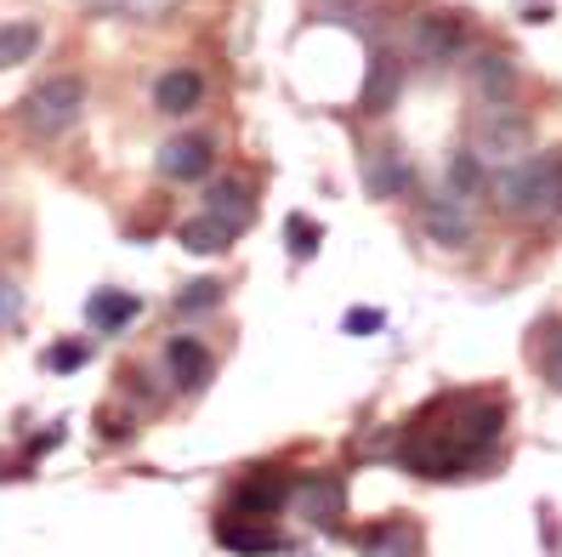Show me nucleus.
Segmentation results:
<instances>
[{
    "label": "nucleus",
    "instance_id": "obj_1",
    "mask_svg": "<svg viewBox=\"0 0 562 557\" xmlns=\"http://www.w3.org/2000/svg\"><path fill=\"white\" fill-rule=\"evenodd\" d=\"M443 404V427L432 415H420L415 438L398 449V467H409L415 478H467L477 461H488L506 438V404L501 399H438Z\"/></svg>",
    "mask_w": 562,
    "mask_h": 557
},
{
    "label": "nucleus",
    "instance_id": "obj_2",
    "mask_svg": "<svg viewBox=\"0 0 562 557\" xmlns=\"http://www.w3.org/2000/svg\"><path fill=\"white\" fill-rule=\"evenodd\" d=\"M488 193L501 216L512 222H546L562 211V154H528L517 166H501L488 177Z\"/></svg>",
    "mask_w": 562,
    "mask_h": 557
},
{
    "label": "nucleus",
    "instance_id": "obj_3",
    "mask_svg": "<svg viewBox=\"0 0 562 557\" xmlns=\"http://www.w3.org/2000/svg\"><path fill=\"white\" fill-rule=\"evenodd\" d=\"M86 114V80L80 75H52L23 97V131L29 137H63Z\"/></svg>",
    "mask_w": 562,
    "mask_h": 557
},
{
    "label": "nucleus",
    "instance_id": "obj_4",
    "mask_svg": "<svg viewBox=\"0 0 562 557\" xmlns=\"http://www.w3.org/2000/svg\"><path fill=\"white\" fill-rule=\"evenodd\" d=\"M528 148H535V120H528L522 109L494 103V109L477 114L472 154L483 159V166H517V159H528Z\"/></svg>",
    "mask_w": 562,
    "mask_h": 557
},
{
    "label": "nucleus",
    "instance_id": "obj_5",
    "mask_svg": "<svg viewBox=\"0 0 562 557\" xmlns=\"http://www.w3.org/2000/svg\"><path fill=\"white\" fill-rule=\"evenodd\" d=\"M415 227L426 234V245H438V250H467L477 239V216L460 193H432V200H420Z\"/></svg>",
    "mask_w": 562,
    "mask_h": 557
},
{
    "label": "nucleus",
    "instance_id": "obj_6",
    "mask_svg": "<svg viewBox=\"0 0 562 557\" xmlns=\"http://www.w3.org/2000/svg\"><path fill=\"white\" fill-rule=\"evenodd\" d=\"M290 495H295V478L290 472H279V467H256L250 478H239L234 483V517H250V523H273L284 506H290Z\"/></svg>",
    "mask_w": 562,
    "mask_h": 557
},
{
    "label": "nucleus",
    "instance_id": "obj_7",
    "mask_svg": "<svg viewBox=\"0 0 562 557\" xmlns=\"http://www.w3.org/2000/svg\"><path fill=\"white\" fill-rule=\"evenodd\" d=\"M409 46L420 63H460V52L472 46V23L454 12H420L409 23Z\"/></svg>",
    "mask_w": 562,
    "mask_h": 557
},
{
    "label": "nucleus",
    "instance_id": "obj_8",
    "mask_svg": "<svg viewBox=\"0 0 562 557\" xmlns=\"http://www.w3.org/2000/svg\"><path fill=\"white\" fill-rule=\"evenodd\" d=\"M363 188H370V200H404L415 193V159L398 143L363 148Z\"/></svg>",
    "mask_w": 562,
    "mask_h": 557
},
{
    "label": "nucleus",
    "instance_id": "obj_9",
    "mask_svg": "<svg viewBox=\"0 0 562 557\" xmlns=\"http://www.w3.org/2000/svg\"><path fill=\"white\" fill-rule=\"evenodd\" d=\"M467 80H472V91L483 97V103L494 109V103H512V97H517L522 69H517V57H512V52H501V46H477L472 63H467Z\"/></svg>",
    "mask_w": 562,
    "mask_h": 557
},
{
    "label": "nucleus",
    "instance_id": "obj_10",
    "mask_svg": "<svg viewBox=\"0 0 562 557\" xmlns=\"http://www.w3.org/2000/svg\"><path fill=\"white\" fill-rule=\"evenodd\" d=\"M295 506H302L313 530H336L347 512V483L336 472H307V478H295Z\"/></svg>",
    "mask_w": 562,
    "mask_h": 557
},
{
    "label": "nucleus",
    "instance_id": "obj_11",
    "mask_svg": "<svg viewBox=\"0 0 562 557\" xmlns=\"http://www.w3.org/2000/svg\"><path fill=\"white\" fill-rule=\"evenodd\" d=\"M211 166H216V143L205 131H188V137H171L159 148V177H171V182H200Z\"/></svg>",
    "mask_w": 562,
    "mask_h": 557
},
{
    "label": "nucleus",
    "instance_id": "obj_12",
    "mask_svg": "<svg viewBox=\"0 0 562 557\" xmlns=\"http://www.w3.org/2000/svg\"><path fill=\"white\" fill-rule=\"evenodd\" d=\"M398 91H404V57L398 52H375L370 75H363V91H358V109L363 114H386L392 103H398Z\"/></svg>",
    "mask_w": 562,
    "mask_h": 557
},
{
    "label": "nucleus",
    "instance_id": "obj_13",
    "mask_svg": "<svg viewBox=\"0 0 562 557\" xmlns=\"http://www.w3.org/2000/svg\"><path fill=\"white\" fill-rule=\"evenodd\" d=\"M165 358H171V381L182 392H205L211 376H216V358L200 336H171V347H165Z\"/></svg>",
    "mask_w": 562,
    "mask_h": 557
},
{
    "label": "nucleus",
    "instance_id": "obj_14",
    "mask_svg": "<svg viewBox=\"0 0 562 557\" xmlns=\"http://www.w3.org/2000/svg\"><path fill=\"white\" fill-rule=\"evenodd\" d=\"M200 103H205V75H200V69H165V75L154 80V109H159V114L182 120V114H193Z\"/></svg>",
    "mask_w": 562,
    "mask_h": 557
},
{
    "label": "nucleus",
    "instance_id": "obj_15",
    "mask_svg": "<svg viewBox=\"0 0 562 557\" xmlns=\"http://www.w3.org/2000/svg\"><path fill=\"white\" fill-rule=\"evenodd\" d=\"M205 211H211V216H222L227 227H234V234H245L250 216H256L250 182H245V177H216V182L205 188Z\"/></svg>",
    "mask_w": 562,
    "mask_h": 557
},
{
    "label": "nucleus",
    "instance_id": "obj_16",
    "mask_svg": "<svg viewBox=\"0 0 562 557\" xmlns=\"http://www.w3.org/2000/svg\"><path fill=\"white\" fill-rule=\"evenodd\" d=\"M177 245L193 250V256H222V250H234V227H227L222 216H211V211H200V216H188L177 227Z\"/></svg>",
    "mask_w": 562,
    "mask_h": 557
},
{
    "label": "nucleus",
    "instance_id": "obj_17",
    "mask_svg": "<svg viewBox=\"0 0 562 557\" xmlns=\"http://www.w3.org/2000/svg\"><path fill=\"white\" fill-rule=\"evenodd\" d=\"M216 541L227 552H245V557H261V552H284V535L268 530V523H250V517H234V523H216Z\"/></svg>",
    "mask_w": 562,
    "mask_h": 557
},
{
    "label": "nucleus",
    "instance_id": "obj_18",
    "mask_svg": "<svg viewBox=\"0 0 562 557\" xmlns=\"http://www.w3.org/2000/svg\"><path fill=\"white\" fill-rule=\"evenodd\" d=\"M415 546H420V535L409 530L404 517H386V523H375V530L358 535L363 557H415Z\"/></svg>",
    "mask_w": 562,
    "mask_h": 557
},
{
    "label": "nucleus",
    "instance_id": "obj_19",
    "mask_svg": "<svg viewBox=\"0 0 562 557\" xmlns=\"http://www.w3.org/2000/svg\"><path fill=\"white\" fill-rule=\"evenodd\" d=\"M143 313V297H131V290H97V297L86 302V319L97 324V331H125L131 319Z\"/></svg>",
    "mask_w": 562,
    "mask_h": 557
},
{
    "label": "nucleus",
    "instance_id": "obj_20",
    "mask_svg": "<svg viewBox=\"0 0 562 557\" xmlns=\"http://www.w3.org/2000/svg\"><path fill=\"white\" fill-rule=\"evenodd\" d=\"M41 23H29V18H12V23H0V69H18V63H29L41 52Z\"/></svg>",
    "mask_w": 562,
    "mask_h": 557
},
{
    "label": "nucleus",
    "instance_id": "obj_21",
    "mask_svg": "<svg viewBox=\"0 0 562 557\" xmlns=\"http://www.w3.org/2000/svg\"><path fill=\"white\" fill-rule=\"evenodd\" d=\"M488 182V166L472 154V148H454L449 154V193H460V200H472V193Z\"/></svg>",
    "mask_w": 562,
    "mask_h": 557
},
{
    "label": "nucleus",
    "instance_id": "obj_22",
    "mask_svg": "<svg viewBox=\"0 0 562 557\" xmlns=\"http://www.w3.org/2000/svg\"><path fill=\"white\" fill-rule=\"evenodd\" d=\"M211 308H222V285H216V279H193V285L177 290V313H182V319H188V313H211Z\"/></svg>",
    "mask_w": 562,
    "mask_h": 557
},
{
    "label": "nucleus",
    "instance_id": "obj_23",
    "mask_svg": "<svg viewBox=\"0 0 562 557\" xmlns=\"http://www.w3.org/2000/svg\"><path fill=\"white\" fill-rule=\"evenodd\" d=\"M318 245H324V227L307 222V216H290V250H295V256H313Z\"/></svg>",
    "mask_w": 562,
    "mask_h": 557
},
{
    "label": "nucleus",
    "instance_id": "obj_24",
    "mask_svg": "<svg viewBox=\"0 0 562 557\" xmlns=\"http://www.w3.org/2000/svg\"><path fill=\"white\" fill-rule=\"evenodd\" d=\"M86 358H91V342H63V347L46 353V365H52V370H80Z\"/></svg>",
    "mask_w": 562,
    "mask_h": 557
},
{
    "label": "nucleus",
    "instance_id": "obj_25",
    "mask_svg": "<svg viewBox=\"0 0 562 557\" xmlns=\"http://www.w3.org/2000/svg\"><path fill=\"white\" fill-rule=\"evenodd\" d=\"M347 331L352 336H375V331H386V313L381 308H352L347 313Z\"/></svg>",
    "mask_w": 562,
    "mask_h": 557
},
{
    "label": "nucleus",
    "instance_id": "obj_26",
    "mask_svg": "<svg viewBox=\"0 0 562 557\" xmlns=\"http://www.w3.org/2000/svg\"><path fill=\"white\" fill-rule=\"evenodd\" d=\"M171 7H177V0H125V12H131V18H148V23H154V18H165Z\"/></svg>",
    "mask_w": 562,
    "mask_h": 557
},
{
    "label": "nucleus",
    "instance_id": "obj_27",
    "mask_svg": "<svg viewBox=\"0 0 562 557\" xmlns=\"http://www.w3.org/2000/svg\"><path fill=\"white\" fill-rule=\"evenodd\" d=\"M12 319H18V290L0 279V324H12Z\"/></svg>",
    "mask_w": 562,
    "mask_h": 557
},
{
    "label": "nucleus",
    "instance_id": "obj_28",
    "mask_svg": "<svg viewBox=\"0 0 562 557\" xmlns=\"http://www.w3.org/2000/svg\"><path fill=\"white\" fill-rule=\"evenodd\" d=\"M103 433H109V438H125L131 421H125V415H103Z\"/></svg>",
    "mask_w": 562,
    "mask_h": 557
},
{
    "label": "nucleus",
    "instance_id": "obj_29",
    "mask_svg": "<svg viewBox=\"0 0 562 557\" xmlns=\"http://www.w3.org/2000/svg\"><path fill=\"white\" fill-rule=\"evenodd\" d=\"M551 381L562 387V342H557V365H551Z\"/></svg>",
    "mask_w": 562,
    "mask_h": 557
},
{
    "label": "nucleus",
    "instance_id": "obj_30",
    "mask_svg": "<svg viewBox=\"0 0 562 557\" xmlns=\"http://www.w3.org/2000/svg\"><path fill=\"white\" fill-rule=\"evenodd\" d=\"M86 7H125V0H86Z\"/></svg>",
    "mask_w": 562,
    "mask_h": 557
}]
</instances>
